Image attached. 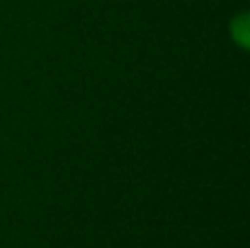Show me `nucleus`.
<instances>
[{
	"label": "nucleus",
	"instance_id": "f257e3e1",
	"mask_svg": "<svg viewBox=\"0 0 250 248\" xmlns=\"http://www.w3.org/2000/svg\"><path fill=\"white\" fill-rule=\"evenodd\" d=\"M229 35L242 51H248L250 48V13L248 11H239L230 18Z\"/></svg>",
	"mask_w": 250,
	"mask_h": 248
}]
</instances>
